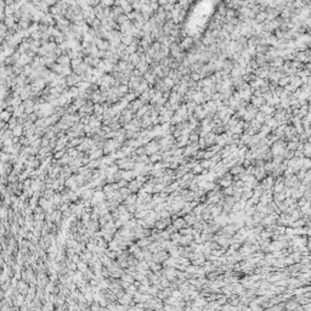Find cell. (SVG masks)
<instances>
[{
  "instance_id": "1",
  "label": "cell",
  "mask_w": 311,
  "mask_h": 311,
  "mask_svg": "<svg viewBox=\"0 0 311 311\" xmlns=\"http://www.w3.org/2000/svg\"><path fill=\"white\" fill-rule=\"evenodd\" d=\"M131 62L134 63V64H135V63H137V62H139V55H136V54H132V55H131Z\"/></svg>"
},
{
  "instance_id": "2",
  "label": "cell",
  "mask_w": 311,
  "mask_h": 311,
  "mask_svg": "<svg viewBox=\"0 0 311 311\" xmlns=\"http://www.w3.org/2000/svg\"><path fill=\"white\" fill-rule=\"evenodd\" d=\"M190 140H191V141H197V140H198V135L197 134H192L190 136Z\"/></svg>"
}]
</instances>
